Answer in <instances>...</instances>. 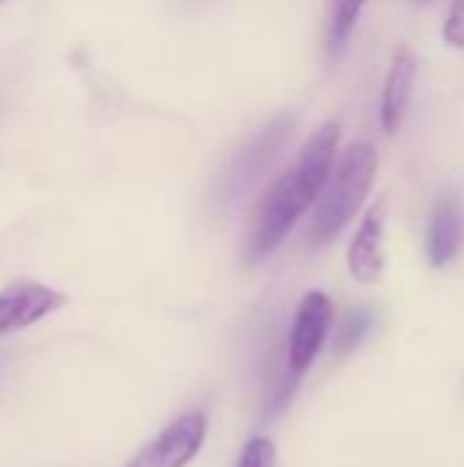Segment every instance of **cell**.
Instances as JSON below:
<instances>
[{
	"label": "cell",
	"instance_id": "6da1fadb",
	"mask_svg": "<svg viewBox=\"0 0 464 467\" xmlns=\"http://www.w3.org/2000/svg\"><path fill=\"white\" fill-rule=\"evenodd\" d=\"M377 172V150L369 142H356L339 161L336 172L328 178L317 211L309 227V238L314 246L331 244L361 211L364 200L369 197L372 181Z\"/></svg>",
	"mask_w": 464,
	"mask_h": 467
},
{
	"label": "cell",
	"instance_id": "7a4b0ae2",
	"mask_svg": "<svg viewBox=\"0 0 464 467\" xmlns=\"http://www.w3.org/2000/svg\"><path fill=\"white\" fill-rule=\"evenodd\" d=\"M320 194L323 192L295 164L290 172H284L279 181H273L254 213V222H252V230L246 238V249H243L246 263L257 265L265 257H271L282 246V241L298 222V216L312 202H317Z\"/></svg>",
	"mask_w": 464,
	"mask_h": 467
},
{
	"label": "cell",
	"instance_id": "3957f363",
	"mask_svg": "<svg viewBox=\"0 0 464 467\" xmlns=\"http://www.w3.org/2000/svg\"><path fill=\"white\" fill-rule=\"evenodd\" d=\"M295 126L293 115H276L271 123H265L260 131H254L241 150L230 159L227 170L219 178V200L222 202H232L241 194H246L271 167V161L276 159V153L284 148V142L290 140Z\"/></svg>",
	"mask_w": 464,
	"mask_h": 467
},
{
	"label": "cell",
	"instance_id": "277c9868",
	"mask_svg": "<svg viewBox=\"0 0 464 467\" xmlns=\"http://www.w3.org/2000/svg\"><path fill=\"white\" fill-rule=\"evenodd\" d=\"M208 435V416L194 410L175 419L156 435L126 467H186L202 449Z\"/></svg>",
	"mask_w": 464,
	"mask_h": 467
},
{
	"label": "cell",
	"instance_id": "5b68a950",
	"mask_svg": "<svg viewBox=\"0 0 464 467\" xmlns=\"http://www.w3.org/2000/svg\"><path fill=\"white\" fill-rule=\"evenodd\" d=\"M331 317H334L331 298L325 293H320V290L306 293L304 301L298 304L293 334H290V350H287L290 375L295 380H301V375L320 356V350L325 345V337H328V328H331Z\"/></svg>",
	"mask_w": 464,
	"mask_h": 467
},
{
	"label": "cell",
	"instance_id": "8992f818",
	"mask_svg": "<svg viewBox=\"0 0 464 467\" xmlns=\"http://www.w3.org/2000/svg\"><path fill=\"white\" fill-rule=\"evenodd\" d=\"M66 304V296L38 285V282H16L0 290V337L11 331H22L38 320H44L49 312L60 309Z\"/></svg>",
	"mask_w": 464,
	"mask_h": 467
},
{
	"label": "cell",
	"instance_id": "52a82bcc",
	"mask_svg": "<svg viewBox=\"0 0 464 467\" xmlns=\"http://www.w3.org/2000/svg\"><path fill=\"white\" fill-rule=\"evenodd\" d=\"M386 200H377L369 211L366 219L361 222L350 249H347V268L350 276L361 285H375L383 276L386 268V252H383V238H386Z\"/></svg>",
	"mask_w": 464,
	"mask_h": 467
},
{
	"label": "cell",
	"instance_id": "ba28073f",
	"mask_svg": "<svg viewBox=\"0 0 464 467\" xmlns=\"http://www.w3.org/2000/svg\"><path fill=\"white\" fill-rule=\"evenodd\" d=\"M416 77H418V60L410 47H402L391 63V71L383 88V101H380V123L388 134H397V129L405 120L407 104L413 99Z\"/></svg>",
	"mask_w": 464,
	"mask_h": 467
},
{
	"label": "cell",
	"instance_id": "9c48e42d",
	"mask_svg": "<svg viewBox=\"0 0 464 467\" xmlns=\"http://www.w3.org/2000/svg\"><path fill=\"white\" fill-rule=\"evenodd\" d=\"M462 246V219L457 205L446 197L435 205L432 219H429V230H427V257L429 265L443 268L449 265Z\"/></svg>",
	"mask_w": 464,
	"mask_h": 467
},
{
	"label": "cell",
	"instance_id": "30bf717a",
	"mask_svg": "<svg viewBox=\"0 0 464 467\" xmlns=\"http://www.w3.org/2000/svg\"><path fill=\"white\" fill-rule=\"evenodd\" d=\"M358 0H334L331 5V16H328V55L331 60H339L342 52L347 49V41L353 36V27L358 22L361 14Z\"/></svg>",
	"mask_w": 464,
	"mask_h": 467
},
{
	"label": "cell",
	"instance_id": "8fae6325",
	"mask_svg": "<svg viewBox=\"0 0 464 467\" xmlns=\"http://www.w3.org/2000/svg\"><path fill=\"white\" fill-rule=\"evenodd\" d=\"M372 326H375V312H372L369 306H358V309H353V312L345 317L342 328H339V337H336V353H339V356L353 353V350L366 339V334L372 331Z\"/></svg>",
	"mask_w": 464,
	"mask_h": 467
},
{
	"label": "cell",
	"instance_id": "7c38bea8",
	"mask_svg": "<svg viewBox=\"0 0 464 467\" xmlns=\"http://www.w3.org/2000/svg\"><path fill=\"white\" fill-rule=\"evenodd\" d=\"M276 465V449L268 438H249V443L241 451L238 467H273Z\"/></svg>",
	"mask_w": 464,
	"mask_h": 467
},
{
	"label": "cell",
	"instance_id": "4fadbf2b",
	"mask_svg": "<svg viewBox=\"0 0 464 467\" xmlns=\"http://www.w3.org/2000/svg\"><path fill=\"white\" fill-rule=\"evenodd\" d=\"M443 36H446L449 44L464 47V0H454L451 14H449L446 27H443Z\"/></svg>",
	"mask_w": 464,
	"mask_h": 467
},
{
	"label": "cell",
	"instance_id": "5bb4252c",
	"mask_svg": "<svg viewBox=\"0 0 464 467\" xmlns=\"http://www.w3.org/2000/svg\"><path fill=\"white\" fill-rule=\"evenodd\" d=\"M358 3H366V0H358Z\"/></svg>",
	"mask_w": 464,
	"mask_h": 467
},
{
	"label": "cell",
	"instance_id": "9a60e30c",
	"mask_svg": "<svg viewBox=\"0 0 464 467\" xmlns=\"http://www.w3.org/2000/svg\"><path fill=\"white\" fill-rule=\"evenodd\" d=\"M0 3H3V0H0Z\"/></svg>",
	"mask_w": 464,
	"mask_h": 467
}]
</instances>
